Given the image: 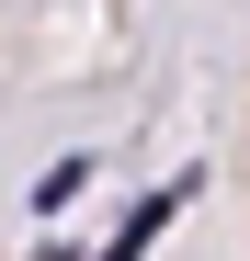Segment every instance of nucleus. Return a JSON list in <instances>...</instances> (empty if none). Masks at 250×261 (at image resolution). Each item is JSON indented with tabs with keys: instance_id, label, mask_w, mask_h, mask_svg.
<instances>
[{
	"instance_id": "nucleus-2",
	"label": "nucleus",
	"mask_w": 250,
	"mask_h": 261,
	"mask_svg": "<svg viewBox=\"0 0 250 261\" xmlns=\"http://www.w3.org/2000/svg\"><path fill=\"white\" fill-rule=\"evenodd\" d=\"M103 261H148V250H125V239H114V250H103Z\"/></svg>"
},
{
	"instance_id": "nucleus-1",
	"label": "nucleus",
	"mask_w": 250,
	"mask_h": 261,
	"mask_svg": "<svg viewBox=\"0 0 250 261\" xmlns=\"http://www.w3.org/2000/svg\"><path fill=\"white\" fill-rule=\"evenodd\" d=\"M80 182H91V159H57V170H46V182H34V204H46V216H57V204H68Z\"/></svg>"
}]
</instances>
